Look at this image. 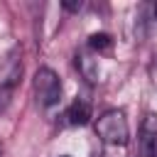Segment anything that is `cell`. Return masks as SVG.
Here are the masks:
<instances>
[{"instance_id":"cell-1","label":"cell","mask_w":157,"mask_h":157,"mask_svg":"<svg viewBox=\"0 0 157 157\" xmlns=\"http://www.w3.org/2000/svg\"><path fill=\"white\" fill-rule=\"evenodd\" d=\"M96 135L105 142V145H128V137H130V128H128V118L123 110L118 108H110L105 113L98 115L96 120Z\"/></svg>"},{"instance_id":"cell-2","label":"cell","mask_w":157,"mask_h":157,"mask_svg":"<svg viewBox=\"0 0 157 157\" xmlns=\"http://www.w3.org/2000/svg\"><path fill=\"white\" fill-rule=\"evenodd\" d=\"M20 78H22V56H20V52L15 49V52H10V54L5 56V61L0 64V110L7 108V103H10V98H12V91H15V86L20 83Z\"/></svg>"},{"instance_id":"cell-3","label":"cell","mask_w":157,"mask_h":157,"mask_svg":"<svg viewBox=\"0 0 157 157\" xmlns=\"http://www.w3.org/2000/svg\"><path fill=\"white\" fill-rule=\"evenodd\" d=\"M34 96H37V103L42 108H52V105L59 103V98H61V81H59V76L49 66L37 69V74H34Z\"/></svg>"},{"instance_id":"cell-4","label":"cell","mask_w":157,"mask_h":157,"mask_svg":"<svg viewBox=\"0 0 157 157\" xmlns=\"http://www.w3.org/2000/svg\"><path fill=\"white\" fill-rule=\"evenodd\" d=\"M140 157H157V115L150 113L140 128Z\"/></svg>"},{"instance_id":"cell-5","label":"cell","mask_w":157,"mask_h":157,"mask_svg":"<svg viewBox=\"0 0 157 157\" xmlns=\"http://www.w3.org/2000/svg\"><path fill=\"white\" fill-rule=\"evenodd\" d=\"M76 66H78L81 76H83L88 83H96V78H98V59L93 56L91 49H83V52L76 54Z\"/></svg>"},{"instance_id":"cell-6","label":"cell","mask_w":157,"mask_h":157,"mask_svg":"<svg viewBox=\"0 0 157 157\" xmlns=\"http://www.w3.org/2000/svg\"><path fill=\"white\" fill-rule=\"evenodd\" d=\"M66 118L71 125H86L91 118V103L86 98H76L69 108H66Z\"/></svg>"},{"instance_id":"cell-7","label":"cell","mask_w":157,"mask_h":157,"mask_svg":"<svg viewBox=\"0 0 157 157\" xmlns=\"http://www.w3.org/2000/svg\"><path fill=\"white\" fill-rule=\"evenodd\" d=\"M110 47H113V39H110V34H105V32H96V34L88 37V49H91L93 54H103V52H108Z\"/></svg>"},{"instance_id":"cell-8","label":"cell","mask_w":157,"mask_h":157,"mask_svg":"<svg viewBox=\"0 0 157 157\" xmlns=\"http://www.w3.org/2000/svg\"><path fill=\"white\" fill-rule=\"evenodd\" d=\"M61 7H64V10H69V12H78V10L83 7V2H81V0H64V2H61Z\"/></svg>"},{"instance_id":"cell-9","label":"cell","mask_w":157,"mask_h":157,"mask_svg":"<svg viewBox=\"0 0 157 157\" xmlns=\"http://www.w3.org/2000/svg\"><path fill=\"white\" fill-rule=\"evenodd\" d=\"M152 17H155V22H157V2H155V7H152Z\"/></svg>"},{"instance_id":"cell-10","label":"cell","mask_w":157,"mask_h":157,"mask_svg":"<svg viewBox=\"0 0 157 157\" xmlns=\"http://www.w3.org/2000/svg\"><path fill=\"white\" fill-rule=\"evenodd\" d=\"M155 76H157V61H155Z\"/></svg>"},{"instance_id":"cell-11","label":"cell","mask_w":157,"mask_h":157,"mask_svg":"<svg viewBox=\"0 0 157 157\" xmlns=\"http://www.w3.org/2000/svg\"><path fill=\"white\" fill-rule=\"evenodd\" d=\"M0 157H2V145H0Z\"/></svg>"},{"instance_id":"cell-12","label":"cell","mask_w":157,"mask_h":157,"mask_svg":"<svg viewBox=\"0 0 157 157\" xmlns=\"http://www.w3.org/2000/svg\"><path fill=\"white\" fill-rule=\"evenodd\" d=\"M93 157H103V155H93Z\"/></svg>"},{"instance_id":"cell-13","label":"cell","mask_w":157,"mask_h":157,"mask_svg":"<svg viewBox=\"0 0 157 157\" xmlns=\"http://www.w3.org/2000/svg\"><path fill=\"white\" fill-rule=\"evenodd\" d=\"M61 157H69V155H61Z\"/></svg>"}]
</instances>
